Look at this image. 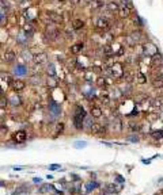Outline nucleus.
<instances>
[{
  "mask_svg": "<svg viewBox=\"0 0 163 195\" xmlns=\"http://www.w3.org/2000/svg\"><path fill=\"white\" fill-rule=\"evenodd\" d=\"M45 34H46V37H48L49 39H56V38L60 35V29L54 23H50V24L46 26Z\"/></svg>",
  "mask_w": 163,
  "mask_h": 195,
  "instance_id": "obj_1",
  "label": "nucleus"
},
{
  "mask_svg": "<svg viewBox=\"0 0 163 195\" xmlns=\"http://www.w3.org/2000/svg\"><path fill=\"white\" fill-rule=\"evenodd\" d=\"M46 16L49 18V22L54 24H61L64 23V18L61 14L56 12V11H46Z\"/></svg>",
  "mask_w": 163,
  "mask_h": 195,
  "instance_id": "obj_2",
  "label": "nucleus"
},
{
  "mask_svg": "<svg viewBox=\"0 0 163 195\" xmlns=\"http://www.w3.org/2000/svg\"><path fill=\"white\" fill-rule=\"evenodd\" d=\"M26 140H27V133L24 132V130H16V132L12 134V140L11 141L18 145V144H24Z\"/></svg>",
  "mask_w": 163,
  "mask_h": 195,
  "instance_id": "obj_3",
  "label": "nucleus"
},
{
  "mask_svg": "<svg viewBox=\"0 0 163 195\" xmlns=\"http://www.w3.org/2000/svg\"><path fill=\"white\" fill-rule=\"evenodd\" d=\"M10 87L12 88V91L21 92L26 88V83H24V80H22V79H12V80L10 81Z\"/></svg>",
  "mask_w": 163,
  "mask_h": 195,
  "instance_id": "obj_4",
  "label": "nucleus"
},
{
  "mask_svg": "<svg viewBox=\"0 0 163 195\" xmlns=\"http://www.w3.org/2000/svg\"><path fill=\"white\" fill-rule=\"evenodd\" d=\"M31 61L34 62L35 65H43L48 62V56H46V53H43V51H40V53L33 54Z\"/></svg>",
  "mask_w": 163,
  "mask_h": 195,
  "instance_id": "obj_5",
  "label": "nucleus"
},
{
  "mask_svg": "<svg viewBox=\"0 0 163 195\" xmlns=\"http://www.w3.org/2000/svg\"><path fill=\"white\" fill-rule=\"evenodd\" d=\"M109 26H110V22H109L107 18H98L97 22H95V27H97L98 30H101V31L107 30Z\"/></svg>",
  "mask_w": 163,
  "mask_h": 195,
  "instance_id": "obj_6",
  "label": "nucleus"
},
{
  "mask_svg": "<svg viewBox=\"0 0 163 195\" xmlns=\"http://www.w3.org/2000/svg\"><path fill=\"white\" fill-rule=\"evenodd\" d=\"M3 58H4L5 62H14L16 60V51L14 50H7L4 54H3Z\"/></svg>",
  "mask_w": 163,
  "mask_h": 195,
  "instance_id": "obj_7",
  "label": "nucleus"
},
{
  "mask_svg": "<svg viewBox=\"0 0 163 195\" xmlns=\"http://www.w3.org/2000/svg\"><path fill=\"white\" fill-rule=\"evenodd\" d=\"M90 130L94 134H102V133H105V126H102L101 123H92L90 126Z\"/></svg>",
  "mask_w": 163,
  "mask_h": 195,
  "instance_id": "obj_8",
  "label": "nucleus"
},
{
  "mask_svg": "<svg viewBox=\"0 0 163 195\" xmlns=\"http://www.w3.org/2000/svg\"><path fill=\"white\" fill-rule=\"evenodd\" d=\"M23 32L27 37H31V35L34 34V26H33L31 22H27V23L23 24Z\"/></svg>",
  "mask_w": 163,
  "mask_h": 195,
  "instance_id": "obj_9",
  "label": "nucleus"
},
{
  "mask_svg": "<svg viewBox=\"0 0 163 195\" xmlns=\"http://www.w3.org/2000/svg\"><path fill=\"white\" fill-rule=\"evenodd\" d=\"M83 48H84V43L83 42H76V43H73L72 46H71V53L72 54H79L82 50H83Z\"/></svg>",
  "mask_w": 163,
  "mask_h": 195,
  "instance_id": "obj_10",
  "label": "nucleus"
},
{
  "mask_svg": "<svg viewBox=\"0 0 163 195\" xmlns=\"http://www.w3.org/2000/svg\"><path fill=\"white\" fill-rule=\"evenodd\" d=\"M117 12H118V16L121 19H125V18H128V16L130 15V12H132V10H130V8H128V7H121L120 8L118 11H117Z\"/></svg>",
  "mask_w": 163,
  "mask_h": 195,
  "instance_id": "obj_11",
  "label": "nucleus"
},
{
  "mask_svg": "<svg viewBox=\"0 0 163 195\" xmlns=\"http://www.w3.org/2000/svg\"><path fill=\"white\" fill-rule=\"evenodd\" d=\"M14 73H15L16 76H24L27 73L26 65H16V67L14 68Z\"/></svg>",
  "mask_w": 163,
  "mask_h": 195,
  "instance_id": "obj_12",
  "label": "nucleus"
},
{
  "mask_svg": "<svg viewBox=\"0 0 163 195\" xmlns=\"http://www.w3.org/2000/svg\"><path fill=\"white\" fill-rule=\"evenodd\" d=\"M106 10H107L109 12H117V11L120 10V5H118V3H116V2H109L107 4H106Z\"/></svg>",
  "mask_w": 163,
  "mask_h": 195,
  "instance_id": "obj_13",
  "label": "nucleus"
},
{
  "mask_svg": "<svg viewBox=\"0 0 163 195\" xmlns=\"http://www.w3.org/2000/svg\"><path fill=\"white\" fill-rule=\"evenodd\" d=\"M16 43H18V45H26L27 43V35L24 34L23 31L16 35Z\"/></svg>",
  "mask_w": 163,
  "mask_h": 195,
  "instance_id": "obj_14",
  "label": "nucleus"
},
{
  "mask_svg": "<svg viewBox=\"0 0 163 195\" xmlns=\"http://www.w3.org/2000/svg\"><path fill=\"white\" fill-rule=\"evenodd\" d=\"M162 61H163V57L160 56L159 53H155L154 56H152V65H156L158 64V67H162Z\"/></svg>",
  "mask_w": 163,
  "mask_h": 195,
  "instance_id": "obj_15",
  "label": "nucleus"
},
{
  "mask_svg": "<svg viewBox=\"0 0 163 195\" xmlns=\"http://www.w3.org/2000/svg\"><path fill=\"white\" fill-rule=\"evenodd\" d=\"M8 102H10V104H12L14 107H16V106H21L22 99H21V96H18V95H14V96H11L10 99H8Z\"/></svg>",
  "mask_w": 163,
  "mask_h": 195,
  "instance_id": "obj_16",
  "label": "nucleus"
},
{
  "mask_svg": "<svg viewBox=\"0 0 163 195\" xmlns=\"http://www.w3.org/2000/svg\"><path fill=\"white\" fill-rule=\"evenodd\" d=\"M11 10V4L8 0H0V11H4V12H8Z\"/></svg>",
  "mask_w": 163,
  "mask_h": 195,
  "instance_id": "obj_17",
  "label": "nucleus"
},
{
  "mask_svg": "<svg viewBox=\"0 0 163 195\" xmlns=\"http://www.w3.org/2000/svg\"><path fill=\"white\" fill-rule=\"evenodd\" d=\"M49 110H50L54 115H59L60 111H61L60 110V106L57 104V103H54V102H50V104H49Z\"/></svg>",
  "mask_w": 163,
  "mask_h": 195,
  "instance_id": "obj_18",
  "label": "nucleus"
},
{
  "mask_svg": "<svg viewBox=\"0 0 163 195\" xmlns=\"http://www.w3.org/2000/svg\"><path fill=\"white\" fill-rule=\"evenodd\" d=\"M83 119H84V118H82V116L73 115V123H75L76 129H79V130H80L82 127H83Z\"/></svg>",
  "mask_w": 163,
  "mask_h": 195,
  "instance_id": "obj_19",
  "label": "nucleus"
},
{
  "mask_svg": "<svg viewBox=\"0 0 163 195\" xmlns=\"http://www.w3.org/2000/svg\"><path fill=\"white\" fill-rule=\"evenodd\" d=\"M72 27L75 30H80L84 27V20H82V19H75V20H72Z\"/></svg>",
  "mask_w": 163,
  "mask_h": 195,
  "instance_id": "obj_20",
  "label": "nucleus"
},
{
  "mask_svg": "<svg viewBox=\"0 0 163 195\" xmlns=\"http://www.w3.org/2000/svg\"><path fill=\"white\" fill-rule=\"evenodd\" d=\"M91 115H92V118H101L102 116V108H99V107H92L91 108Z\"/></svg>",
  "mask_w": 163,
  "mask_h": 195,
  "instance_id": "obj_21",
  "label": "nucleus"
},
{
  "mask_svg": "<svg viewBox=\"0 0 163 195\" xmlns=\"http://www.w3.org/2000/svg\"><path fill=\"white\" fill-rule=\"evenodd\" d=\"M152 87H155V88H163V79L162 77H155L154 80H152Z\"/></svg>",
  "mask_w": 163,
  "mask_h": 195,
  "instance_id": "obj_22",
  "label": "nucleus"
},
{
  "mask_svg": "<svg viewBox=\"0 0 163 195\" xmlns=\"http://www.w3.org/2000/svg\"><path fill=\"white\" fill-rule=\"evenodd\" d=\"M103 4H105L103 0H92L91 7L94 8V10H101V8H103Z\"/></svg>",
  "mask_w": 163,
  "mask_h": 195,
  "instance_id": "obj_23",
  "label": "nucleus"
},
{
  "mask_svg": "<svg viewBox=\"0 0 163 195\" xmlns=\"http://www.w3.org/2000/svg\"><path fill=\"white\" fill-rule=\"evenodd\" d=\"M97 85L99 87V88H106V87H107V81H106V79L103 77V76H99V77L97 79Z\"/></svg>",
  "mask_w": 163,
  "mask_h": 195,
  "instance_id": "obj_24",
  "label": "nucleus"
},
{
  "mask_svg": "<svg viewBox=\"0 0 163 195\" xmlns=\"http://www.w3.org/2000/svg\"><path fill=\"white\" fill-rule=\"evenodd\" d=\"M75 115L78 116H82V118H86V111L82 106H76L75 107Z\"/></svg>",
  "mask_w": 163,
  "mask_h": 195,
  "instance_id": "obj_25",
  "label": "nucleus"
},
{
  "mask_svg": "<svg viewBox=\"0 0 163 195\" xmlns=\"http://www.w3.org/2000/svg\"><path fill=\"white\" fill-rule=\"evenodd\" d=\"M120 190H121V187H116V184H109L106 187V192H110V194H116Z\"/></svg>",
  "mask_w": 163,
  "mask_h": 195,
  "instance_id": "obj_26",
  "label": "nucleus"
},
{
  "mask_svg": "<svg viewBox=\"0 0 163 195\" xmlns=\"http://www.w3.org/2000/svg\"><path fill=\"white\" fill-rule=\"evenodd\" d=\"M8 104H10V102H8V98L0 96V110H4V108H7Z\"/></svg>",
  "mask_w": 163,
  "mask_h": 195,
  "instance_id": "obj_27",
  "label": "nucleus"
},
{
  "mask_svg": "<svg viewBox=\"0 0 163 195\" xmlns=\"http://www.w3.org/2000/svg\"><path fill=\"white\" fill-rule=\"evenodd\" d=\"M98 187V183L97 181H88V183L86 184V190H87V192H91L92 190H95Z\"/></svg>",
  "mask_w": 163,
  "mask_h": 195,
  "instance_id": "obj_28",
  "label": "nucleus"
},
{
  "mask_svg": "<svg viewBox=\"0 0 163 195\" xmlns=\"http://www.w3.org/2000/svg\"><path fill=\"white\" fill-rule=\"evenodd\" d=\"M48 87H50V88L57 87V80L54 79V76H49L48 77Z\"/></svg>",
  "mask_w": 163,
  "mask_h": 195,
  "instance_id": "obj_29",
  "label": "nucleus"
},
{
  "mask_svg": "<svg viewBox=\"0 0 163 195\" xmlns=\"http://www.w3.org/2000/svg\"><path fill=\"white\" fill-rule=\"evenodd\" d=\"M151 135L155 140H160V138H163V130H154L151 133Z\"/></svg>",
  "mask_w": 163,
  "mask_h": 195,
  "instance_id": "obj_30",
  "label": "nucleus"
},
{
  "mask_svg": "<svg viewBox=\"0 0 163 195\" xmlns=\"http://www.w3.org/2000/svg\"><path fill=\"white\" fill-rule=\"evenodd\" d=\"M5 22H7V12L0 11V26H3Z\"/></svg>",
  "mask_w": 163,
  "mask_h": 195,
  "instance_id": "obj_31",
  "label": "nucleus"
},
{
  "mask_svg": "<svg viewBox=\"0 0 163 195\" xmlns=\"http://www.w3.org/2000/svg\"><path fill=\"white\" fill-rule=\"evenodd\" d=\"M103 54H106L107 57H110L111 54H113V50H111V46L110 45H106L105 48H103Z\"/></svg>",
  "mask_w": 163,
  "mask_h": 195,
  "instance_id": "obj_32",
  "label": "nucleus"
},
{
  "mask_svg": "<svg viewBox=\"0 0 163 195\" xmlns=\"http://www.w3.org/2000/svg\"><path fill=\"white\" fill-rule=\"evenodd\" d=\"M49 190H54V187L52 186V184H46V186H42L40 188V192L41 194H43V192H46V191H49Z\"/></svg>",
  "mask_w": 163,
  "mask_h": 195,
  "instance_id": "obj_33",
  "label": "nucleus"
},
{
  "mask_svg": "<svg viewBox=\"0 0 163 195\" xmlns=\"http://www.w3.org/2000/svg\"><path fill=\"white\" fill-rule=\"evenodd\" d=\"M137 83H139V84L147 83V77L143 75V73H139V75H137Z\"/></svg>",
  "mask_w": 163,
  "mask_h": 195,
  "instance_id": "obj_34",
  "label": "nucleus"
},
{
  "mask_svg": "<svg viewBox=\"0 0 163 195\" xmlns=\"http://www.w3.org/2000/svg\"><path fill=\"white\" fill-rule=\"evenodd\" d=\"M22 57H23V58H24V60H27V61H30V60H31V58H33V54H31V53H30V51H29V50H27V51H26V50H24V51H23V56H22Z\"/></svg>",
  "mask_w": 163,
  "mask_h": 195,
  "instance_id": "obj_35",
  "label": "nucleus"
},
{
  "mask_svg": "<svg viewBox=\"0 0 163 195\" xmlns=\"http://www.w3.org/2000/svg\"><path fill=\"white\" fill-rule=\"evenodd\" d=\"M48 72H50V75H49V76H56V70H54V65L53 64H49Z\"/></svg>",
  "mask_w": 163,
  "mask_h": 195,
  "instance_id": "obj_36",
  "label": "nucleus"
},
{
  "mask_svg": "<svg viewBox=\"0 0 163 195\" xmlns=\"http://www.w3.org/2000/svg\"><path fill=\"white\" fill-rule=\"evenodd\" d=\"M128 140H129L130 142H139V135H136V134L129 135V137H128Z\"/></svg>",
  "mask_w": 163,
  "mask_h": 195,
  "instance_id": "obj_37",
  "label": "nucleus"
},
{
  "mask_svg": "<svg viewBox=\"0 0 163 195\" xmlns=\"http://www.w3.org/2000/svg\"><path fill=\"white\" fill-rule=\"evenodd\" d=\"M101 102L105 103V104H109V103H110V98H109L107 95H105V96L101 98Z\"/></svg>",
  "mask_w": 163,
  "mask_h": 195,
  "instance_id": "obj_38",
  "label": "nucleus"
},
{
  "mask_svg": "<svg viewBox=\"0 0 163 195\" xmlns=\"http://www.w3.org/2000/svg\"><path fill=\"white\" fill-rule=\"evenodd\" d=\"M56 130H57V133H60V134H61V133L64 132V123H59V125H57Z\"/></svg>",
  "mask_w": 163,
  "mask_h": 195,
  "instance_id": "obj_39",
  "label": "nucleus"
},
{
  "mask_svg": "<svg viewBox=\"0 0 163 195\" xmlns=\"http://www.w3.org/2000/svg\"><path fill=\"white\" fill-rule=\"evenodd\" d=\"M162 104H163V99H155L154 100V106H158V107H160Z\"/></svg>",
  "mask_w": 163,
  "mask_h": 195,
  "instance_id": "obj_40",
  "label": "nucleus"
},
{
  "mask_svg": "<svg viewBox=\"0 0 163 195\" xmlns=\"http://www.w3.org/2000/svg\"><path fill=\"white\" fill-rule=\"evenodd\" d=\"M49 169H50V171L60 169V164H52V165H49Z\"/></svg>",
  "mask_w": 163,
  "mask_h": 195,
  "instance_id": "obj_41",
  "label": "nucleus"
},
{
  "mask_svg": "<svg viewBox=\"0 0 163 195\" xmlns=\"http://www.w3.org/2000/svg\"><path fill=\"white\" fill-rule=\"evenodd\" d=\"M116 180L118 181V183H125V179L122 178L121 175H116Z\"/></svg>",
  "mask_w": 163,
  "mask_h": 195,
  "instance_id": "obj_42",
  "label": "nucleus"
},
{
  "mask_svg": "<svg viewBox=\"0 0 163 195\" xmlns=\"http://www.w3.org/2000/svg\"><path fill=\"white\" fill-rule=\"evenodd\" d=\"M87 142H75V148H84Z\"/></svg>",
  "mask_w": 163,
  "mask_h": 195,
  "instance_id": "obj_43",
  "label": "nucleus"
},
{
  "mask_svg": "<svg viewBox=\"0 0 163 195\" xmlns=\"http://www.w3.org/2000/svg\"><path fill=\"white\" fill-rule=\"evenodd\" d=\"M33 181H34V183H42V179L41 178H33Z\"/></svg>",
  "mask_w": 163,
  "mask_h": 195,
  "instance_id": "obj_44",
  "label": "nucleus"
},
{
  "mask_svg": "<svg viewBox=\"0 0 163 195\" xmlns=\"http://www.w3.org/2000/svg\"><path fill=\"white\" fill-rule=\"evenodd\" d=\"M159 77H162V79H163V65L159 68Z\"/></svg>",
  "mask_w": 163,
  "mask_h": 195,
  "instance_id": "obj_45",
  "label": "nucleus"
},
{
  "mask_svg": "<svg viewBox=\"0 0 163 195\" xmlns=\"http://www.w3.org/2000/svg\"><path fill=\"white\" fill-rule=\"evenodd\" d=\"M71 3H72V4H79V3L82 2V0H69Z\"/></svg>",
  "mask_w": 163,
  "mask_h": 195,
  "instance_id": "obj_46",
  "label": "nucleus"
},
{
  "mask_svg": "<svg viewBox=\"0 0 163 195\" xmlns=\"http://www.w3.org/2000/svg\"><path fill=\"white\" fill-rule=\"evenodd\" d=\"M5 186H7V183L4 180H0V187H5Z\"/></svg>",
  "mask_w": 163,
  "mask_h": 195,
  "instance_id": "obj_47",
  "label": "nucleus"
},
{
  "mask_svg": "<svg viewBox=\"0 0 163 195\" xmlns=\"http://www.w3.org/2000/svg\"><path fill=\"white\" fill-rule=\"evenodd\" d=\"M14 169H15V171H22V169H23V167H14Z\"/></svg>",
  "mask_w": 163,
  "mask_h": 195,
  "instance_id": "obj_48",
  "label": "nucleus"
},
{
  "mask_svg": "<svg viewBox=\"0 0 163 195\" xmlns=\"http://www.w3.org/2000/svg\"><path fill=\"white\" fill-rule=\"evenodd\" d=\"M59 2H65V0H59Z\"/></svg>",
  "mask_w": 163,
  "mask_h": 195,
  "instance_id": "obj_49",
  "label": "nucleus"
},
{
  "mask_svg": "<svg viewBox=\"0 0 163 195\" xmlns=\"http://www.w3.org/2000/svg\"><path fill=\"white\" fill-rule=\"evenodd\" d=\"M160 181H163V179H160Z\"/></svg>",
  "mask_w": 163,
  "mask_h": 195,
  "instance_id": "obj_50",
  "label": "nucleus"
}]
</instances>
